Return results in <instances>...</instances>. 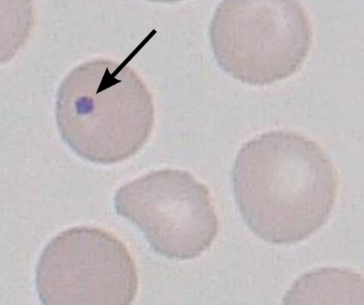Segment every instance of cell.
<instances>
[{
	"label": "cell",
	"instance_id": "6da1fadb",
	"mask_svg": "<svg viewBox=\"0 0 364 305\" xmlns=\"http://www.w3.org/2000/svg\"><path fill=\"white\" fill-rule=\"evenodd\" d=\"M232 181L236 204L250 230L269 243L293 244L328 220L338 174L317 142L295 131L275 130L241 147Z\"/></svg>",
	"mask_w": 364,
	"mask_h": 305
},
{
	"label": "cell",
	"instance_id": "7a4b0ae2",
	"mask_svg": "<svg viewBox=\"0 0 364 305\" xmlns=\"http://www.w3.org/2000/svg\"><path fill=\"white\" fill-rule=\"evenodd\" d=\"M56 120L64 143L89 162L108 165L134 155L154 122L152 95L126 61L93 59L61 81Z\"/></svg>",
	"mask_w": 364,
	"mask_h": 305
},
{
	"label": "cell",
	"instance_id": "3957f363",
	"mask_svg": "<svg viewBox=\"0 0 364 305\" xmlns=\"http://www.w3.org/2000/svg\"><path fill=\"white\" fill-rule=\"evenodd\" d=\"M211 47L233 78L263 85L301 66L313 42L305 8L293 0H224L210 23Z\"/></svg>",
	"mask_w": 364,
	"mask_h": 305
},
{
	"label": "cell",
	"instance_id": "277c9868",
	"mask_svg": "<svg viewBox=\"0 0 364 305\" xmlns=\"http://www.w3.org/2000/svg\"><path fill=\"white\" fill-rule=\"evenodd\" d=\"M35 285L44 304H130L138 288L135 263L126 245L95 227L63 230L43 249Z\"/></svg>",
	"mask_w": 364,
	"mask_h": 305
},
{
	"label": "cell",
	"instance_id": "5b68a950",
	"mask_svg": "<svg viewBox=\"0 0 364 305\" xmlns=\"http://www.w3.org/2000/svg\"><path fill=\"white\" fill-rule=\"evenodd\" d=\"M114 205L168 258L198 257L219 230L209 189L184 170L152 171L125 184L115 194Z\"/></svg>",
	"mask_w": 364,
	"mask_h": 305
},
{
	"label": "cell",
	"instance_id": "8992f818",
	"mask_svg": "<svg viewBox=\"0 0 364 305\" xmlns=\"http://www.w3.org/2000/svg\"><path fill=\"white\" fill-rule=\"evenodd\" d=\"M362 275L345 268H322L302 275L283 299L284 304H363Z\"/></svg>",
	"mask_w": 364,
	"mask_h": 305
}]
</instances>
